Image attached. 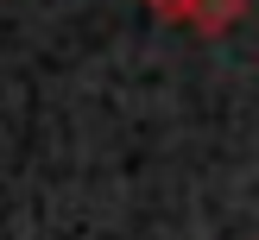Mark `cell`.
I'll list each match as a JSON object with an SVG mask.
<instances>
[{
    "mask_svg": "<svg viewBox=\"0 0 259 240\" xmlns=\"http://www.w3.org/2000/svg\"><path fill=\"white\" fill-rule=\"evenodd\" d=\"M240 19H247V0H202L184 25H190L196 38H222V32H234Z\"/></svg>",
    "mask_w": 259,
    "mask_h": 240,
    "instance_id": "1",
    "label": "cell"
},
{
    "mask_svg": "<svg viewBox=\"0 0 259 240\" xmlns=\"http://www.w3.org/2000/svg\"><path fill=\"white\" fill-rule=\"evenodd\" d=\"M146 7H152V13H158V19H177V25H184V19H190V13H196V7H202V0H146Z\"/></svg>",
    "mask_w": 259,
    "mask_h": 240,
    "instance_id": "2",
    "label": "cell"
}]
</instances>
